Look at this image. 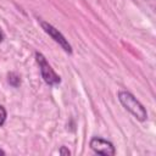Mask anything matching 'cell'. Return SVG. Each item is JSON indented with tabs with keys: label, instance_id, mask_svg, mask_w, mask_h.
I'll list each match as a JSON object with an SVG mask.
<instances>
[{
	"label": "cell",
	"instance_id": "7a4b0ae2",
	"mask_svg": "<svg viewBox=\"0 0 156 156\" xmlns=\"http://www.w3.org/2000/svg\"><path fill=\"white\" fill-rule=\"evenodd\" d=\"M35 61L39 66V69H40V74L44 79V82L48 84V85H57L60 84L61 82V78L60 76H57L55 73V71L52 69V67L49 65V62L46 61L45 56L41 54V52H35Z\"/></svg>",
	"mask_w": 156,
	"mask_h": 156
},
{
	"label": "cell",
	"instance_id": "8992f818",
	"mask_svg": "<svg viewBox=\"0 0 156 156\" xmlns=\"http://www.w3.org/2000/svg\"><path fill=\"white\" fill-rule=\"evenodd\" d=\"M6 117H7V112H6L5 107L2 105H0V127L4 126V123L6 121Z\"/></svg>",
	"mask_w": 156,
	"mask_h": 156
},
{
	"label": "cell",
	"instance_id": "ba28073f",
	"mask_svg": "<svg viewBox=\"0 0 156 156\" xmlns=\"http://www.w3.org/2000/svg\"><path fill=\"white\" fill-rule=\"evenodd\" d=\"M4 38H5V35H4V33H2L1 30H0V43H1L2 40H4Z\"/></svg>",
	"mask_w": 156,
	"mask_h": 156
},
{
	"label": "cell",
	"instance_id": "9c48e42d",
	"mask_svg": "<svg viewBox=\"0 0 156 156\" xmlns=\"http://www.w3.org/2000/svg\"><path fill=\"white\" fill-rule=\"evenodd\" d=\"M0 155H5V151H4V150H1V149H0Z\"/></svg>",
	"mask_w": 156,
	"mask_h": 156
},
{
	"label": "cell",
	"instance_id": "6da1fadb",
	"mask_svg": "<svg viewBox=\"0 0 156 156\" xmlns=\"http://www.w3.org/2000/svg\"><path fill=\"white\" fill-rule=\"evenodd\" d=\"M118 100L122 104V106L132 113L138 121L144 122L147 119V111L144 107V105L129 91L127 90H119L118 91Z\"/></svg>",
	"mask_w": 156,
	"mask_h": 156
},
{
	"label": "cell",
	"instance_id": "3957f363",
	"mask_svg": "<svg viewBox=\"0 0 156 156\" xmlns=\"http://www.w3.org/2000/svg\"><path fill=\"white\" fill-rule=\"evenodd\" d=\"M39 24L41 26V28L44 29V32L49 35V37H51L52 39H54V41H56L66 52H68V54H72V46H71V44L68 43V40L65 38V35L58 30V29H56L52 24H50L49 22H45V21H39Z\"/></svg>",
	"mask_w": 156,
	"mask_h": 156
},
{
	"label": "cell",
	"instance_id": "5b68a950",
	"mask_svg": "<svg viewBox=\"0 0 156 156\" xmlns=\"http://www.w3.org/2000/svg\"><path fill=\"white\" fill-rule=\"evenodd\" d=\"M7 80H9L10 85H12V87H15V88H17V87L21 84V78H20V76H18L17 73H15V72L9 73Z\"/></svg>",
	"mask_w": 156,
	"mask_h": 156
},
{
	"label": "cell",
	"instance_id": "277c9868",
	"mask_svg": "<svg viewBox=\"0 0 156 156\" xmlns=\"http://www.w3.org/2000/svg\"><path fill=\"white\" fill-rule=\"evenodd\" d=\"M90 147L95 154H100V155H105V156H113L116 154L115 146L111 141L105 140L102 138H98V136L91 138Z\"/></svg>",
	"mask_w": 156,
	"mask_h": 156
},
{
	"label": "cell",
	"instance_id": "52a82bcc",
	"mask_svg": "<svg viewBox=\"0 0 156 156\" xmlns=\"http://www.w3.org/2000/svg\"><path fill=\"white\" fill-rule=\"evenodd\" d=\"M58 154L62 155V156H69V155H71V151H69L66 146H61L60 150H58Z\"/></svg>",
	"mask_w": 156,
	"mask_h": 156
}]
</instances>
